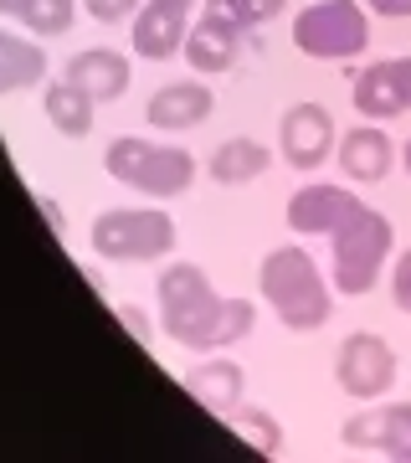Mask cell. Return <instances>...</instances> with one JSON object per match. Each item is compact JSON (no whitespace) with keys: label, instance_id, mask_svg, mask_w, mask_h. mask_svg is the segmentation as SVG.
Wrapping results in <instances>:
<instances>
[{"label":"cell","instance_id":"6da1fadb","mask_svg":"<svg viewBox=\"0 0 411 463\" xmlns=\"http://www.w3.org/2000/svg\"><path fill=\"white\" fill-rule=\"evenodd\" d=\"M154 298H160L164 335H170L175 345L206 350V355L247 340L252 325H257V309H252L247 298H221L196 263H170L164 268L160 283H154Z\"/></svg>","mask_w":411,"mask_h":463},{"label":"cell","instance_id":"7a4b0ae2","mask_svg":"<svg viewBox=\"0 0 411 463\" xmlns=\"http://www.w3.org/2000/svg\"><path fill=\"white\" fill-rule=\"evenodd\" d=\"M257 288H263V304H273L283 330H324L329 315H334V298H329V283L319 273L304 248H273L257 268Z\"/></svg>","mask_w":411,"mask_h":463},{"label":"cell","instance_id":"3957f363","mask_svg":"<svg viewBox=\"0 0 411 463\" xmlns=\"http://www.w3.org/2000/svg\"><path fill=\"white\" fill-rule=\"evenodd\" d=\"M391 248H396V227L391 216H380L376 206H355V212L329 232V283L334 294L345 298H360L370 294L391 263Z\"/></svg>","mask_w":411,"mask_h":463},{"label":"cell","instance_id":"277c9868","mask_svg":"<svg viewBox=\"0 0 411 463\" xmlns=\"http://www.w3.org/2000/svg\"><path fill=\"white\" fill-rule=\"evenodd\" d=\"M103 170L114 181L134 185L139 196L170 201V196H185L191 191V181H196V155L181 145H154V139H139V134H118L103 149Z\"/></svg>","mask_w":411,"mask_h":463},{"label":"cell","instance_id":"5b68a950","mask_svg":"<svg viewBox=\"0 0 411 463\" xmlns=\"http://www.w3.org/2000/svg\"><path fill=\"white\" fill-rule=\"evenodd\" d=\"M88 242L103 263H154L175 248V222L154 206H108L93 216Z\"/></svg>","mask_w":411,"mask_h":463},{"label":"cell","instance_id":"8992f818","mask_svg":"<svg viewBox=\"0 0 411 463\" xmlns=\"http://www.w3.org/2000/svg\"><path fill=\"white\" fill-rule=\"evenodd\" d=\"M294 47L319 62H345L370 47V21L360 0H313L294 16Z\"/></svg>","mask_w":411,"mask_h":463},{"label":"cell","instance_id":"52a82bcc","mask_svg":"<svg viewBox=\"0 0 411 463\" xmlns=\"http://www.w3.org/2000/svg\"><path fill=\"white\" fill-rule=\"evenodd\" d=\"M334 381L340 392L355 402H380L396 386V350L386 345V335L355 330L345 335V345L334 355Z\"/></svg>","mask_w":411,"mask_h":463},{"label":"cell","instance_id":"ba28073f","mask_svg":"<svg viewBox=\"0 0 411 463\" xmlns=\"http://www.w3.org/2000/svg\"><path fill=\"white\" fill-rule=\"evenodd\" d=\"M278 145H283V160L294 170H319L329 160V149L340 145V134H334V118H329L324 103L298 99L278 118Z\"/></svg>","mask_w":411,"mask_h":463},{"label":"cell","instance_id":"9c48e42d","mask_svg":"<svg viewBox=\"0 0 411 463\" xmlns=\"http://www.w3.org/2000/svg\"><path fill=\"white\" fill-rule=\"evenodd\" d=\"M355 109L370 124H386V118H401L411 109V57H386V62H370L355 78Z\"/></svg>","mask_w":411,"mask_h":463},{"label":"cell","instance_id":"30bf717a","mask_svg":"<svg viewBox=\"0 0 411 463\" xmlns=\"http://www.w3.org/2000/svg\"><path fill=\"white\" fill-rule=\"evenodd\" d=\"M185 36H191V5H175V0H149L134 16V52L149 57V62H164V57H181Z\"/></svg>","mask_w":411,"mask_h":463},{"label":"cell","instance_id":"8fae6325","mask_svg":"<svg viewBox=\"0 0 411 463\" xmlns=\"http://www.w3.org/2000/svg\"><path fill=\"white\" fill-rule=\"evenodd\" d=\"M355 206H360V196H355V191L309 181V185H298L294 196H288V227L304 232V237H329V232H334L350 212H355Z\"/></svg>","mask_w":411,"mask_h":463},{"label":"cell","instance_id":"7c38bea8","mask_svg":"<svg viewBox=\"0 0 411 463\" xmlns=\"http://www.w3.org/2000/svg\"><path fill=\"white\" fill-rule=\"evenodd\" d=\"M216 114V99L211 88L196 83V78H185V83H164L149 93L145 103V118L154 124V129L164 134H181V129H196V124H206V118Z\"/></svg>","mask_w":411,"mask_h":463},{"label":"cell","instance_id":"4fadbf2b","mask_svg":"<svg viewBox=\"0 0 411 463\" xmlns=\"http://www.w3.org/2000/svg\"><path fill=\"white\" fill-rule=\"evenodd\" d=\"M129 78H134L129 57H124V52H114V47H82V52H72V57H67V83H78L93 103L124 99Z\"/></svg>","mask_w":411,"mask_h":463},{"label":"cell","instance_id":"5bb4252c","mask_svg":"<svg viewBox=\"0 0 411 463\" xmlns=\"http://www.w3.org/2000/svg\"><path fill=\"white\" fill-rule=\"evenodd\" d=\"M334 155H340V170H345L350 181H386L396 165V149H391V134L380 129V124H355L350 134H340V145H334Z\"/></svg>","mask_w":411,"mask_h":463},{"label":"cell","instance_id":"9a60e30c","mask_svg":"<svg viewBox=\"0 0 411 463\" xmlns=\"http://www.w3.org/2000/svg\"><path fill=\"white\" fill-rule=\"evenodd\" d=\"M181 381H185V392L216 417L237 412V407L247 402V371L237 361H227V355H211L206 365H191Z\"/></svg>","mask_w":411,"mask_h":463},{"label":"cell","instance_id":"2e32d148","mask_svg":"<svg viewBox=\"0 0 411 463\" xmlns=\"http://www.w3.org/2000/svg\"><path fill=\"white\" fill-rule=\"evenodd\" d=\"M185 62L196 67V72H227L237 57H242V32L237 26H227V21H216V16H201L196 26H191V36H185V52H181Z\"/></svg>","mask_w":411,"mask_h":463},{"label":"cell","instance_id":"e0dca14e","mask_svg":"<svg viewBox=\"0 0 411 463\" xmlns=\"http://www.w3.org/2000/svg\"><path fill=\"white\" fill-rule=\"evenodd\" d=\"M36 83H47V52H42V42L0 32V99L5 93H26Z\"/></svg>","mask_w":411,"mask_h":463},{"label":"cell","instance_id":"ac0fdd59","mask_svg":"<svg viewBox=\"0 0 411 463\" xmlns=\"http://www.w3.org/2000/svg\"><path fill=\"white\" fill-rule=\"evenodd\" d=\"M267 165H273L267 145L247 139V134L221 139V145L211 149V160H206V170H211L216 185H247V181H257V175H267Z\"/></svg>","mask_w":411,"mask_h":463},{"label":"cell","instance_id":"d6986e66","mask_svg":"<svg viewBox=\"0 0 411 463\" xmlns=\"http://www.w3.org/2000/svg\"><path fill=\"white\" fill-rule=\"evenodd\" d=\"M42 109H47L51 129L67 134V139H82V134L93 129V99H88L78 83H67V78L42 83Z\"/></svg>","mask_w":411,"mask_h":463},{"label":"cell","instance_id":"ffe728a7","mask_svg":"<svg viewBox=\"0 0 411 463\" xmlns=\"http://www.w3.org/2000/svg\"><path fill=\"white\" fill-rule=\"evenodd\" d=\"M386 458H411V402L376 407V443Z\"/></svg>","mask_w":411,"mask_h":463},{"label":"cell","instance_id":"44dd1931","mask_svg":"<svg viewBox=\"0 0 411 463\" xmlns=\"http://www.w3.org/2000/svg\"><path fill=\"white\" fill-rule=\"evenodd\" d=\"M283 5L288 0H206V16L227 21V26H237V32H252V26H267L273 16H283Z\"/></svg>","mask_w":411,"mask_h":463},{"label":"cell","instance_id":"7402d4cb","mask_svg":"<svg viewBox=\"0 0 411 463\" xmlns=\"http://www.w3.org/2000/svg\"><path fill=\"white\" fill-rule=\"evenodd\" d=\"M227 422L242 432L257 453H267V458H273V453H283V428H278V417H273V412H263V407H247V402H242L237 412H227Z\"/></svg>","mask_w":411,"mask_h":463},{"label":"cell","instance_id":"603a6c76","mask_svg":"<svg viewBox=\"0 0 411 463\" xmlns=\"http://www.w3.org/2000/svg\"><path fill=\"white\" fill-rule=\"evenodd\" d=\"M72 21H78V0H32V11H26L21 26L47 42V36H67Z\"/></svg>","mask_w":411,"mask_h":463},{"label":"cell","instance_id":"cb8c5ba5","mask_svg":"<svg viewBox=\"0 0 411 463\" xmlns=\"http://www.w3.org/2000/svg\"><path fill=\"white\" fill-rule=\"evenodd\" d=\"M391 304L401 315H411V248L391 263Z\"/></svg>","mask_w":411,"mask_h":463},{"label":"cell","instance_id":"d4e9b609","mask_svg":"<svg viewBox=\"0 0 411 463\" xmlns=\"http://www.w3.org/2000/svg\"><path fill=\"white\" fill-rule=\"evenodd\" d=\"M88 16L103 21V26H118L124 16H139V0H82Z\"/></svg>","mask_w":411,"mask_h":463},{"label":"cell","instance_id":"484cf974","mask_svg":"<svg viewBox=\"0 0 411 463\" xmlns=\"http://www.w3.org/2000/svg\"><path fill=\"white\" fill-rule=\"evenodd\" d=\"M376 16H411V0H365Z\"/></svg>","mask_w":411,"mask_h":463},{"label":"cell","instance_id":"4316f807","mask_svg":"<svg viewBox=\"0 0 411 463\" xmlns=\"http://www.w3.org/2000/svg\"><path fill=\"white\" fill-rule=\"evenodd\" d=\"M26 11H32V0H0V16L11 21H26Z\"/></svg>","mask_w":411,"mask_h":463},{"label":"cell","instance_id":"83f0119b","mask_svg":"<svg viewBox=\"0 0 411 463\" xmlns=\"http://www.w3.org/2000/svg\"><path fill=\"white\" fill-rule=\"evenodd\" d=\"M118 319H124V325H129V330H134V335H145V319L134 315V309H118Z\"/></svg>","mask_w":411,"mask_h":463},{"label":"cell","instance_id":"f1b7e54d","mask_svg":"<svg viewBox=\"0 0 411 463\" xmlns=\"http://www.w3.org/2000/svg\"><path fill=\"white\" fill-rule=\"evenodd\" d=\"M401 160H406V175H411V139H406V155H401Z\"/></svg>","mask_w":411,"mask_h":463},{"label":"cell","instance_id":"f546056e","mask_svg":"<svg viewBox=\"0 0 411 463\" xmlns=\"http://www.w3.org/2000/svg\"><path fill=\"white\" fill-rule=\"evenodd\" d=\"M175 5H191V0H175Z\"/></svg>","mask_w":411,"mask_h":463}]
</instances>
